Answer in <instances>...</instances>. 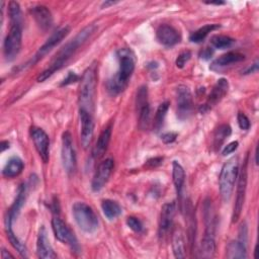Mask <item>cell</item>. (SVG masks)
<instances>
[{
  "mask_svg": "<svg viewBox=\"0 0 259 259\" xmlns=\"http://www.w3.org/2000/svg\"><path fill=\"white\" fill-rule=\"evenodd\" d=\"M95 29V25L89 24L85 26L82 30H80L74 38H72L70 41H68L53 58L51 61L49 67L45 69L38 76H37V82H44L47 79H49L54 73L62 69L66 63L74 56L76 51L90 37V35L93 33Z\"/></svg>",
  "mask_w": 259,
  "mask_h": 259,
  "instance_id": "cell-1",
  "label": "cell"
},
{
  "mask_svg": "<svg viewBox=\"0 0 259 259\" xmlns=\"http://www.w3.org/2000/svg\"><path fill=\"white\" fill-rule=\"evenodd\" d=\"M8 16L10 22L9 31L4 39L3 53L5 60L10 62L19 54L22 42V13L20 6L15 1L8 4Z\"/></svg>",
  "mask_w": 259,
  "mask_h": 259,
  "instance_id": "cell-2",
  "label": "cell"
},
{
  "mask_svg": "<svg viewBox=\"0 0 259 259\" xmlns=\"http://www.w3.org/2000/svg\"><path fill=\"white\" fill-rule=\"evenodd\" d=\"M116 58L118 60V70L106 82L107 91L112 96L119 94L126 88L136 67L135 53L128 48L117 50Z\"/></svg>",
  "mask_w": 259,
  "mask_h": 259,
  "instance_id": "cell-3",
  "label": "cell"
},
{
  "mask_svg": "<svg viewBox=\"0 0 259 259\" xmlns=\"http://www.w3.org/2000/svg\"><path fill=\"white\" fill-rule=\"evenodd\" d=\"M97 84V65L92 63L83 73L80 79L78 104L79 110L94 113V101Z\"/></svg>",
  "mask_w": 259,
  "mask_h": 259,
  "instance_id": "cell-4",
  "label": "cell"
},
{
  "mask_svg": "<svg viewBox=\"0 0 259 259\" xmlns=\"http://www.w3.org/2000/svg\"><path fill=\"white\" fill-rule=\"evenodd\" d=\"M239 173V161L238 157L230 158L222 167L219 176V187L222 199L228 202L232 196L235 183Z\"/></svg>",
  "mask_w": 259,
  "mask_h": 259,
  "instance_id": "cell-5",
  "label": "cell"
},
{
  "mask_svg": "<svg viewBox=\"0 0 259 259\" xmlns=\"http://www.w3.org/2000/svg\"><path fill=\"white\" fill-rule=\"evenodd\" d=\"M73 218L78 227L85 233H93L98 228V218L93 208L83 201H77L72 206Z\"/></svg>",
  "mask_w": 259,
  "mask_h": 259,
  "instance_id": "cell-6",
  "label": "cell"
},
{
  "mask_svg": "<svg viewBox=\"0 0 259 259\" xmlns=\"http://www.w3.org/2000/svg\"><path fill=\"white\" fill-rule=\"evenodd\" d=\"M52 228L57 240L64 244H67L71 248L72 252L76 254L81 252V248L75 234L62 219H60L59 217H55L52 220Z\"/></svg>",
  "mask_w": 259,
  "mask_h": 259,
  "instance_id": "cell-7",
  "label": "cell"
},
{
  "mask_svg": "<svg viewBox=\"0 0 259 259\" xmlns=\"http://www.w3.org/2000/svg\"><path fill=\"white\" fill-rule=\"evenodd\" d=\"M247 165H248V157L245 159L244 164L238 173L237 192H236V200H235V204H234V208H233L232 223H236L239 220L242 209H243L245 195H246V189H247V180H248Z\"/></svg>",
  "mask_w": 259,
  "mask_h": 259,
  "instance_id": "cell-8",
  "label": "cell"
},
{
  "mask_svg": "<svg viewBox=\"0 0 259 259\" xmlns=\"http://www.w3.org/2000/svg\"><path fill=\"white\" fill-rule=\"evenodd\" d=\"M61 158L65 171L69 175L74 174L77 167V160L72 135L69 132H64L62 135Z\"/></svg>",
  "mask_w": 259,
  "mask_h": 259,
  "instance_id": "cell-9",
  "label": "cell"
},
{
  "mask_svg": "<svg viewBox=\"0 0 259 259\" xmlns=\"http://www.w3.org/2000/svg\"><path fill=\"white\" fill-rule=\"evenodd\" d=\"M136 108L138 113L139 126L142 130L148 127L150 123V104L148 99V88L146 85L139 87L136 96Z\"/></svg>",
  "mask_w": 259,
  "mask_h": 259,
  "instance_id": "cell-10",
  "label": "cell"
},
{
  "mask_svg": "<svg viewBox=\"0 0 259 259\" xmlns=\"http://www.w3.org/2000/svg\"><path fill=\"white\" fill-rule=\"evenodd\" d=\"M177 117L180 120L187 119L193 110V98L190 89L186 85H179L176 89Z\"/></svg>",
  "mask_w": 259,
  "mask_h": 259,
  "instance_id": "cell-11",
  "label": "cell"
},
{
  "mask_svg": "<svg viewBox=\"0 0 259 259\" xmlns=\"http://www.w3.org/2000/svg\"><path fill=\"white\" fill-rule=\"evenodd\" d=\"M70 27L69 26H64L55 31L47 40L46 42L37 50L35 55L31 58V60L26 64L27 66H33L36 62H38L40 59H42L48 53H50L56 46H58L69 33Z\"/></svg>",
  "mask_w": 259,
  "mask_h": 259,
  "instance_id": "cell-12",
  "label": "cell"
},
{
  "mask_svg": "<svg viewBox=\"0 0 259 259\" xmlns=\"http://www.w3.org/2000/svg\"><path fill=\"white\" fill-rule=\"evenodd\" d=\"M114 168V161L111 158L103 160L97 167L91 182V188L94 192L100 191L107 183Z\"/></svg>",
  "mask_w": 259,
  "mask_h": 259,
  "instance_id": "cell-13",
  "label": "cell"
},
{
  "mask_svg": "<svg viewBox=\"0 0 259 259\" xmlns=\"http://www.w3.org/2000/svg\"><path fill=\"white\" fill-rule=\"evenodd\" d=\"M30 136L33 141L35 150L37 151L44 163H48L50 159V139L47 133L40 128L33 126L30 130Z\"/></svg>",
  "mask_w": 259,
  "mask_h": 259,
  "instance_id": "cell-14",
  "label": "cell"
},
{
  "mask_svg": "<svg viewBox=\"0 0 259 259\" xmlns=\"http://www.w3.org/2000/svg\"><path fill=\"white\" fill-rule=\"evenodd\" d=\"M229 90V82L225 78H221L217 81L214 86L212 87L206 102L200 106L199 110L201 113H204L205 111H208L212 106L217 105L228 93Z\"/></svg>",
  "mask_w": 259,
  "mask_h": 259,
  "instance_id": "cell-15",
  "label": "cell"
},
{
  "mask_svg": "<svg viewBox=\"0 0 259 259\" xmlns=\"http://www.w3.org/2000/svg\"><path fill=\"white\" fill-rule=\"evenodd\" d=\"M79 119H80V140L84 149L88 148L90 145L93 133H94V120L93 113L79 110Z\"/></svg>",
  "mask_w": 259,
  "mask_h": 259,
  "instance_id": "cell-16",
  "label": "cell"
},
{
  "mask_svg": "<svg viewBox=\"0 0 259 259\" xmlns=\"http://www.w3.org/2000/svg\"><path fill=\"white\" fill-rule=\"evenodd\" d=\"M175 211H176L175 202H167L162 205L160 218H159V228H158V235L160 239L164 238L166 234L169 232L173 223Z\"/></svg>",
  "mask_w": 259,
  "mask_h": 259,
  "instance_id": "cell-17",
  "label": "cell"
},
{
  "mask_svg": "<svg viewBox=\"0 0 259 259\" xmlns=\"http://www.w3.org/2000/svg\"><path fill=\"white\" fill-rule=\"evenodd\" d=\"M156 38L161 45L165 47H172L180 41L181 35L179 31L172 25L161 24L157 28Z\"/></svg>",
  "mask_w": 259,
  "mask_h": 259,
  "instance_id": "cell-18",
  "label": "cell"
},
{
  "mask_svg": "<svg viewBox=\"0 0 259 259\" xmlns=\"http://www.w3.org/2000/svg\"><path fill=\"white\" fill-rule=\"evenodd\" d=\"M25 198H26V186H25V184H21L18 187L14 202L12 203V205L10 206V208L7 211V215L5 218V227H9V226L12 227L13 222L18 217L20 209L22 208V206L25 202Z\"/></svg>",
  "mask_w": 259,
  "mask_h": 259,
  "instance_id": "cell-19",
  "label": "cell"
},
{
  "mask_svg": "<svg viewBox=\"0 0 259 259\" xmlns=\"http://www.w3.org/2000/svg\"><path fill=\"white\" fill-rule=\"evenodd\" d=\"M36 254L38 258H41V259L57 258V254L54 252V249L48 238L47 230L44 226H41L38 231L37 240H36Z\"/></svg>",
  "mask_w": 259,
  "mask_h": 259,
  "instance_id": "cell-20",
  "label": "cell"
},
{
  "mask_svg": "<svg viewBox=\"0 0 259 259\" xmlns=\"http://www.w3.org/2000/svg\"><path fill=\"white\" fill-rule=\"evenodd\" d=\"M30 13L36 24L42 30H48L53 24V16L48 7L44 5H36L30 8Z\"/></svg>",
  "mask_w": 259,
  "mask_h": 259,
  "instance_id": "cell-21",
  "label": "cell"
},
{
  "mask_svg": "<svg viewBox=\"0 0 259 259\" xmlns=\"http://www.w3.org/2000/svg\"><path fill=\"white\" fill-rule=\"evenodd\" d=\"M111 130H112V124L109 123L99 134V137L92 149V157L94 159H96V160L100 159L105 154L108 144H109V141H110Z\"/></svg>",
  "mask_w": 259,
  "mask_h": 259,
  "instance_id": "cell-22",
  "label": "cell"
},
{
  "mask_svg": "<svg viewBox=\"0 0 259 259\" xmlns=\"http://www.w3.org/2000/svg\"><path fill=\"white\" fill-rule=\"evenodd\" d=\"M245 60V56L238 52H228L219 58H217L209 66V69L212 71H219L225 67L231 66L232 64L239 63Z\"/></svg>",
  "mask_w": 259,
  "mask_h": 259,
  "instance_id": "cell-23",
  "label": "cell"
},
{
  "mask_svg": "<svg viewBox=\"0 0 259 259\" xmlns=\"http://www.w3.org/2000/svg\"><path fill=\"white\" fill-rule=\"evenodd\" d=\"M172 250L175 258H185V241L183 231L179 226H176L172 232Z\"/></svg>",
  "mask_w": 259,
  "mask_h": 259,
  "instance_id": "cell-24",
  "label": "cell"
},
{
  "mask_svg": "<svg viewBox=\"0 0 259 259\" xmlns=\"http://www.w3.org/2000/svg\"><path fill=\"white\" fill-rule=\"evenodd\" d=\"M23 168H24V163L22 159L19 158L18 156H13L5 164L2 170V175L5 178H14L22 172Z\"/></svg>",
  "mask_w": 259,
  "mask_h": 259,
  "instance_id": "cell-25",
  "label": "cell"
},
{
  "mask_svg": "<svg viewBox=\"0 0 259 259\" xmlns=\"http://www.w3.org/2000/svg\"><path fill=\"white\" fill-rule=\"evenodd\" d=\"M246 243L241 240L231 241L227 246V258L229 259H245L247 258Z\"/></svg>",
  "mask_w": 259,
  "mask_h": 259,
  "instance_id": "cell-26",
  "label": "cell"
},
{
  "mask_svg": "<svg viewBox=\"0 0 259 259\" xmlns=\"http://www.w3.org/2000/svg\"><path fill=\"white\" fill-rule=\"evenodd\" d=\"M172 179L178 196L182 194V188L185 181V172L183 167L178 161L172 162Z\"/></svg>",
  "mask_w": 259,
  "mask_h": 259,
  "instance_id": "cell-27",
  "label": "cell"
},
{
  "mask_svg": "<svg viewBox=\"0 0 259 259\" xmlns=\"http://www.w3.org/2000/svg\"><path fill=\"white\" fill-rule=\"evenodd\" d=\"M221 25L220 24H215V23H211V24H205L203 26H201L200 28L196 29L195 31H193L190 35H189V40L191 42H201L205 39V37L208 35L209 32H211L214 29L220 28Z\"/></svg>",
  "mask_w": 259,
  "mask_h": 259,
  "instance_id": "cell-28",
  "label": "cell"
},
{
  "mask_svg": "<svg viewBox=\"0 0 259 259\" xmlns=\"http://www.w3.org/2000/svg\"><path fill=\"white\" fill-rule=\"evenodd\" d=\"M101 208H102L103 214L108 220L116 219L121 213L120 205L116 201L111 199H104L101 202Z\"/></svg>",
  "mask_w": 259,
  "mask_h": 259,
  "instance_id": "cell-29",
  "label": "cell"
},
{
  "mask_svg": "<svg viewBox=\"0 0 259 259\" xmlns=\"http://www.w3.org/2000/svg\"><path fill=\"white\" fill-rule=\"evenodd\" d=\"M231 133H232V128L229 124L223 123V124L219 125L213 133V147L217 150L220 149L221 146L223 145V143L226 141V139H228V137H230Z\"/></svg>",
  "mask_w": 259,
  "mask_h": 259,
  "instance_id": "cell-30",
  "label": "cell"
},
{
  "mask_svg": "<svg viewBox=\"0 0 259 259\" xmlns=\"http://www.w3.org/2000/svg\"><path fill=\"white\" fill-rule=\"evenodd\" d=\"M215 252V241L213 236H203L200 244V256L202 258H211Z\"/></svg>",
  "mask_w": 259,
  "mask_h": 259,
  "instance_id": "cell-31",
  "label": "cell"
},
{
  "mask_svg": "<svg viewBox=\"0 0 259 259\" xmlns=\"http://www.w3.org/2000/svg\"><path fill=\"white\" fill-rule=\"evenodd\" d=\"M6 230V234H7V238L10 242V244L13 246V248L19 253V255L23 258L27 257V249L25 247V245L16 237V235H14L13 231H12V227H5Z\"/></svg>",
  "mask_w": 259,
  "mask_h": 259,
  "instance_id": "cell-32",
  "label": "cell"
},
{
  "mask_svg": "<svg viewBox=\"0 0 259 259\" xmlns=\"http://www.w3.org/2000/svg\"><path fill=\"white\" fill-rule=\"evenodd\" d=\"M169 104L170 103L168 101H165V102H162L158 106V108L156 110V113H155V116H154V122H153V126H154L155 132H159L162 128L164 120H165L166 113L169 109Z\"/></svg>",
  "mask_w": 259,
  "mask_h": 259,
  "instance_id": "cell-33",
  "label": "cell"
},
{
  "mask_svg": "<svg viewBox=\"0 0 259 259\" xmlns=\"http://www.w3.org/2000/svg\"><path fill=\"white\" fill-rule=\"evenodd\" d=\"M234 42H235V39L228 35L215 34L210 37V45H211L212 49H219V50L228 49V48L232 47Z\"/></svg>",
  "mask_w": 259,
  "mask_h": 259,
  "instance_id": "cell-34",
  "label": "cell"
},
{
  "mask_svg": "<svg viewBox=\"0 0 259 259\" xmlns=\"http://www.w3.org/2000/svg\"><path fill=\"white\" fill-rule=\"evenodd\" d=\"M126 225H127V227H128L131 230H133V231L136 232V233H141V232L143 231V224H142V222H141L138 218H136V217H133V215L127 217V219H126Z\"/></svg>",
  "mask_w": 259,
  "mask_h": 259,
  "instance_id": "cell-35",
  "label": "cell"
},
{
  "mask_svg": "<svg viewBox=\"0 0 259 259\" xmlns=\"http://www.w3.org/2000/svg\"><path fill=\"white\" fill-rule=\"evenodd\" d=\"M191 58V52L190 51H184L182 53H180L177 58H176V61H175V64L177 66V68L179 69H182L186 63L190 60Z\"/></svg>",
  "mask_w": 259,
  "mask_h": 259,
  "instance_id": "cell-36",
  "label": "cell"
},
{
  "mask_svg": "<svg viewBox=\"0 0 259 259\" xmlns=\"http://www.w3.org/2000/svg\"><path fill=\"white\" fill-rule=\"evenodd\" d=\"M237 120H238V124L241 130L248 131L250 128V120L245 113L239 112L237 115Z\"/></svg>",
  "mask_w": 259,
  "mask_h": 259,
  "instance_id": "cell-37",
  "label": "cell"
},
{
  "mask_svg": "<svg viewBox=\"0 0 259 259\" xmlns=\"http://www.w3.org/2000/svg\"><path fill=\"white\" fill-rule=\"evenodd\" d=\"M79 79H80V77L75 72L69 71L67 77L61 83V86H66V85H69V84H73V83L79 81Z\"/></svg>",
  "mask_w": 259,
  "mask_h": 259,
  "instance_id": "cell-38",
  "label": "cell"
},
{
  "mask_svg": "<svg viewBox=\"0 0 259 259\" xmlns=\"http://www.w3.org/2000/svg\"><path fill=\"white\" fill-rule=\"evenodd\" d=\"M177 136H178L177 133L167 132V133H164V134L161 135V140L164 144H171L176 140Z\"/></svg>",
  "mask_w": 259,
  "mask_h": 259,
  "instance_id": "cell-39",
  "label": "cell"
},
{
  "mask_svg": "<svg viewBox=\"0 0 259 259\" xmlns=\"http://www.w3.org/2000/svg\"><path fill=\"white\" fill-rule=\"evenodd\" d=\"M238 146H239L238 141H234V142L229 143L227 146H225V148H224L223 151H222L223 156H227V155H229V154L234 153V152L238 149Z\"/></svg>",
  "mask_w": 259,
  "mask_h": 259,
  "instance_id": "cell-40",
  "label": "cell"
},
{
  "mask_svg": "<svg viewBox=\"0 0 259 259\" xmlns=\"http://www.w3.org/2000/svg\"><path fill=\"white\" fill-rule=\"evenodd\" d=\"M163 162V158L162 157H155V158H152V159H149L147 162H146V166L148 168H156L158 166H160Z\"/></svg>",
  "mask_w": 259,
  "mask_h": 259,
  "instance_id": "cell-41",
  "label": "cell"
},
{
  "mask_svg": "<svg viewBox=\"0 0 259 259\" xmlns=\"http://www.w3.org/2000/svg\"><path fill=\"white\" fill-rule=\"evenodd\" d=\"M212 54H213V50H212V48H204V49H202V50L200 51V53H199V57H200L201 59L208 60V59L212 56Z\"/></svg>",
  "mask_w": 259,
  "mask_h": 259,
  "instance_id": "cell-42",
  "label": "cell"
},
{
  "mask_svg": "<svg viewBox=\"0 0 259 259\" xmlns=\"http://www.w3.org/2000/svg\"><path fill=\"white\" fill-rule=\"evenodd\" d=\"M257 70H258V62L255 61L254 64H252L251 66H249L248 68H246V69L244 70L243 74L248 75V74H251V73H255Z\"/></svg>",
  "mask_w": 259,
  "mask_h": 259,
  "instance_id": "cell-43",
  "label": "cell"
},
{
  "mask_svg": "<svg viewBox=\"0 0 259 259\" xmlns=\"http://www.w3.org/2000/svg\"><path fill=\"white\" fill-rule=\"evenodd\" d=\"M1 257H2V259H6V258H13V255L12 254H10L8 251H6L4 248L2 249V251H1Z\"/></svg>",
  "mask_w": 259,
  "mask_h": 259,
  "instance_id": "cell-44",
  "label": "cell"
},
{
  "mask_svg": "<svg viewBox=\"0 0 259 259\" xmlns=\"http://www.w3.org/2000/svg\"><path fill=\"white\" fill-rule=\"evenodd\" d=\"M0 147H1V152H4L6 149L9 148V142L2 141L1 144H0Z\"/></svg>",
  "mask_w": 259,
  "mask_h": 259,
  "instance_id": "cell-45",
  "label": "cell"
},
{
  "mask_svg": "<svg viewBox=\"0 0 259 259\" xmlns=\"http://www.w3.org/2000/svg\"><path fill=\"white\" fill-rule=\"evenodd\" d=\"M115 3H117V2H114V1H105V2H103V3L101 4V8H107L108 6L113 5V4H115Z\"/></svg>",
  "mask_w": 259,
  "mask_h": 259,
  "instance_id": "cell-46",
  "label": "cell"
},
{
  "mask_svg": "<svg viewBox=\"0 0 259 259\" xmlns=\"http://www.w3.org/2000/svg\"><path fill=\"white\" fill-rule=\"evenodd\" d=\"M206 4H210V5H222L225 4V2L223 1H215V2H205Z\"/></svg>",
  "mask_w": 259,
  "mask_h": 259,
  "instance_id": "cell-47",
  "label": "cell"
}]
</instances>
